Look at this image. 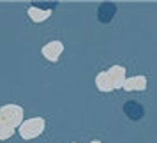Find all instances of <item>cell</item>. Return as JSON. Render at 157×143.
Listing matches in <instances>:
<instances>
[{
    "label": "cell",
    "mask_w": 157,
    "mask_h": 143,
    "mask_svg": "<svg viewBox=\"0 0 157 143\" xmlns=\"http://www.w3.org/2000/svg\"><path fill=\"white\" fill-rule=\"evenodd\" d=\"M125 79H127L125 78V69L122 65H113L108 71L97 74L95 85L102 92H109V90H115V88H124Z\"/></svg>",
    "instance_id": "obj_1"
},
{
    "label": "cell",
    "mask_w": 157,
    "mask_h": 143,
    "mask_svg": "<svg viewBox=\"0 0 157 143\" xmlns=\"http://www.w3.org/2000/svg\"><path fill=\"white\" fill-rule=\"evenodd\" d=\"M0 117L9 127L16 129L23 124V108L18 104H6L0 108Z\"/></svg>",
    "instance_id": "obj_2"
},
{
    "label": "cell",
    "mask_w": 157,
    "mask_h": 143,
    "mask_svg": "<svg viewBox=\"0 0 157 143\" xmlns=\"http://www.w3.org/2000/svg\"><path fill=\"white\" fill-rule=\"evenodd\" d=\"M44 118L37 117V118H30V120H25L20 126V134H21L23 140H32V138H37L44 131Z\"/></svg>",
    "instance_id": "obj_3"
},
{
    "label": "cell",
    "mask_w": 157,
    "mask_h": 143,
    "mask_svg": "<svg viewBox=\"0 0 157 143\" xmlns=\"http://www.w3.org/2000/svg\"><path fill=\"white\" fill-rule=\"evenodd\" d=\"M62 51H64V44L60 43V41H51V43H48L43 48V55L50 62H57L58 58H60V55H62Z\"/></svg>",
    "instance_id": "obj_4"
},
{
    "label": "cell",
    "mask_w": 157,
    "mask_h": 143,
    "mask_svg": "<svg viewBox=\"0 0 157 143\" xmlns=\"http://www.w3.org/2000/svg\"><path fill=\"white\" fill-rule=\"evenodd\" d=\"M115 14H117V6L113 2H102L97 9V18L101 23H109Z\"/></svg>",
    "instance_id": "obj_5"
},
{
    "label": "cell",
    "mask_w": 157,
    "mask_h": 143,
    "mask_svg": "<svg viewBox=\"0 0 157 143\" xmlns=\"http://www.w3.org/2000/svg\"><path fill=\"white\" fill-rule=\"evenodd\" d=\"M124 111L127 115L131 120H140L143 115H145V110L140 102H136V101H129L125 102V106H124Z\"/></svg>",
    "instance_id": "obj_6"
},
{
    "label": "cell",
    "mask_w": 157,
    "mask_h": 143,
    "mask_svg": "<svg viewBox=\"0 0 157 143\" xmlns=\"http://www.w3.org/2000/svg\"><path fill=\"white\" fill-rule=\"evenodd\" d=\"M124 88L125 90H145L147 88V78L145 76H132V78H127L125 83H124Z\"/></svg>",
    "instance_id": "obj_7"
},
{
    "label": "cell",
    "mask_w": 157,
    "mask_h": 143,
    "mask_svg": "<svg viewBox=\"0 0 157 143\" xmlns=\"http://www.w3.org/2000/svg\"><path fill=\"white\" fill-rule=\"evenodd\" d=\"M50 14H51V11H48V9H37V7H34V6L29 7V16L34 23H41V21H44V20H48Z\"/></svg>",
    "instance_id": "obj_8"
},
{
    "label": "cell",
    "mask_w": 157,
    "mask_h": 143,
    "mask_svg": "<svg viewBox=\"0 0 157 143\" xmlns=\"http://www.w3.org/2000/svg\"><path fill=\"white\" fill-rule=\"evenodd\" d=\"M57 4L53 2V4H34V7H46L48 11H51V7H55Z\"/></svg>",
    "instance_id": "obj_9"
},
{
    "label": "cell",
    "mask_w": 157,
    "mask_h": 143,
    "mask_svg": "<svg viewBox=\"0 0 157 143\" xmlns=\"http://www.w3.org/2000/svg\"><path fill=\"white\" fill-rule=\"evenodd\" d=\"M2 127H4V120H2V117H0V131H2Z\"/></svg>",
    "instance_id": "obj_10"
},
{
    "label": "cell",
    "mask_w": 157,
    "mask_h": 143,
    "mask_svg": "<svg viewBox=\"0 0 157 143\" xmlns=\"http://www.w3.org/2000/svg\"><path fill=\"white\" fill-rule=\"evenodd\" d=\"M92 143H101V141H92Z\"/></svg>",
    "instance_id": "obj_11"
}]
</instances>
